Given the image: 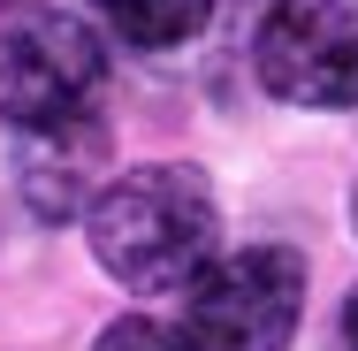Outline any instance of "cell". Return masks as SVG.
Returning a JSON list of instances; mask_svg holds the SVG:
<instances>
[{
  "instance_id": "obj_8",
  "label": "cell",
  "mask_w": 358,
  "mask_h": 351,
  "mask_svg": "<svg viewBox=\"0 0 358 351\" xmlns=\"http://www.w3.org/2000/svg\"><path fill=\"white\" fill-rule=\"evenodd\" d=\"M343 351H358V282H351V298H343Z\"/></svg>"
},
{
  "instance_id": "obj_9",
  "label": "cell",
  "mask_w": 358,
  "mask_h": 351,
  "mask_svg": "<svg viewBox=\"0 0 358 351\" xmlns=\"http://www.w3.org/2000/svg\"><path fill=\"white\" fill-rule=\"evenodd\" d=\"M351 221H358V184H351Z\"/></svg>"
},
{
  "instance_id": "obj_5",
  "label": "cell",
  "mask_w": 358,
  "mask_h": 351,
  "mask_svg": "<svg viewBox=\"0 0 358 351\" xmlns=\"http://www.w3.org/2000/svg\"><path fill=\"white\" fill-rule=\"evenodd\" d=\"M107 160H115V130L99 115H69V123H31L8 130V168L15 191L38 221H69L107 191Z\"/></svg>"
},
{
  "instance_id": "obj_3",
  "label": "cell",
  "mask_w": 358,
  "mask_h": 351,
  "mask_svg": "<svg viewBox=\"0 0 358 351\" xmlns=\"http://www.w3.org/2000/svg\"><path fill=\"white\" fill-rule=\"evenodd\" d=\"M252 69L282 107H358V0H275L252 31Z\"/></svg>"
},
{
  "instance_id": "obj_7",
  "label": "cell",
  "mask_w": 358,
  "mask_h": 351,
  "mask_svg": "<svg viewBox=\"0 0 358 351\" xmlns=\"http://www.w3.org/2000/svg\"><path fill=\"white\" fill-rule=\"evenodd\" d=\"M92 351H199L176 321H152V313H122V321H107L99 336H92Z\"/></svg>"
},
{
  "instance_id": "obj_1",
  "label": "cell",
  "mask_w": 358,
  "mask_h": 351,
  "mask_svg": "<svg viewBox=\"0 0 358 351\" xmlns=\"http://www.w3.org/2000/svg\"><path fill=\"white\" fill-rule=\"evenodd\" d=\"M92 260L122 290H191L221 260V199L191 160H145L92 207Z\"/></svg>"
},
{
  "instance_id": "obj_6",
  "label": "cell",
  "mask_w": 358,
  "mask_h": 351,
  "mask_svg": "<svg viewBox=\"0 0 358 351\" xmlns=\"http://www.w3.org/2000/svg\"><path fill=\"white\" fill-rule=\"evenodd\" d=\"M122 46H145V54H168V46H191L214 15V0H84Z\"/></svg>"
},
{
  "instance_id": "obj_2",
  "label": "cell",
  "mask_w": 358,
  "mask_h": 351,
  "mask_svg": "<svg viewBox=\"0 0 358 351\" xmlns=\"http://www.w3.org/2000/svg\"><path fill=\"white\" fill-rule=\"evenodd\" d=\"M99 84H107V39L84 15L31 8L0 31V115H8V130L92 115Z\"/></svg>"
},
{
  "instance_id": "obj_4",
  "label": "cell",
  "mask_w": 358,
  "mask_h": 351,
  "mask_svg": "<svg viewBox=\"0 0 358 351\" xmlns=\"http://www.w3.org/2000/svg\"><path fill=\"white\" fill-rule=\"evenodd\" d=\"M305 321V260L289 245H244L191 282V344L199 351H282Z\"/></svg>"
}]
</instances>
